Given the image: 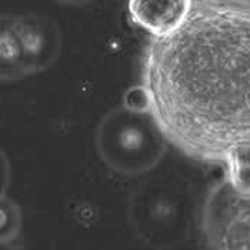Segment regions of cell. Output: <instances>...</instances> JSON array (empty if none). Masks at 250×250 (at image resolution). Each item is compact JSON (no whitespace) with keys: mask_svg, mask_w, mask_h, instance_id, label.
<instances>
[{"mask_svg":"<svg viewBox=\"0 0 250 250\" xmlns=\"http://www.w3.org/2000/svg\"><path fill=\"white\" fill-rule=\"evenodd\" d=\"M139 92L166 142L194 160L225 163L250 146V1H192L150 40Z\"/></svg>","mask_w":250,"mask_h":250,"instance_id":"1","label":"cell"},{"mask_svg":"<svg viewBox=\"0 0 250 250\" xmlns=\"http://www.w3.org/2000/svg\"><path fill=\"white\" fill-rule=\"evenodd\" d=\"M166 139L145 106L126 103L110 110L97 127V152L117 173L152 170L163 157Z\"/></svg>","mask_w":250,"mask_h":250,"instance_id":"2","label":"cell"},{"mask_svg":"<svg viewBox=\"0 0 250 250\" xmlns=\"http://www.w3.org/2000/svg\"><path fill=\"white\" fill-rule=\"evenodd\" d=\"M62 36L53 20L40 15H0V82H18L55 64Z\"/></svg>","mask_w":250,"mask_h":250,"instance_id":"3","label":"cell"},{"mask_svg":"<svg viewBox=\"0 0 250 250\" xmlns=\"http://www.w3.org/2000/svg\"><path fill=\"white\" fill-rule=\"evenodd\" d=\"M200 236L206 250H250V194L226 179L214 185L202 206Z\"/></svg>","mask_w":250,"mask_h":250,"instance_id":"4","label":"cell"},{"mask_svg":"<svg viewBox=\"0 0 250 250\" xmlns=\"http://www.w3.org/2000/svg\"><path fill=\"white\" fill-rule=\"evenodd\" d=\"M192 1H130L129 13L133 21L145 27L153 38L174 30L190 9Z\"/></svg>","mask_w":250,"mask_h":250,"instance_id":"5","label":"cell"},{"mask_svg":"<svg viewBox=\"0 0 250 250\" xmlns=\"http://www.w3.org/2000/svg\"><path fill=\"white\" fill-rule=\"evenodd\" d=\"M226 180L239 193L250 194V146H242L231 152L226 162Z\"/></svg>","mask_w":250,"mask_h":250,"instance_id":"6","label":"cell"},{"mask_svg":"<svg viewBox=\"0 0 250 250\" xmlns=\"http://www.w3.org/2000/svg\"><path fill=\"white\" fill-rule=\"evenodd\" d=\"M23 226L20 206L7 194L0 197V246H12L19 240Z\"/></svg>","mask_w":250,"mask_h":250,"instance_id":"7","label":"cell"},{"mask_svg":"<svg viewBox=\"0 0 250 250\" xmlns=\"http://www.w3.org/2000/svg\"><path fill=\"white\" fill-rule=\"evenodd\" d=\"M12 183V166L7 159V154L0 146V197L6 196Z\"/></svg>","mask_w":250,"mask_h":250,"instance_id":"8","label":"cell"}]
</instances>
